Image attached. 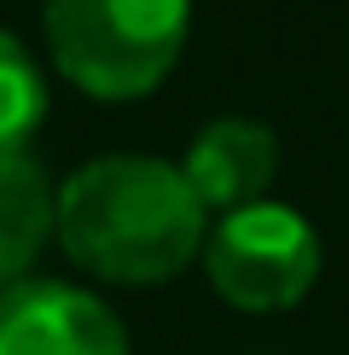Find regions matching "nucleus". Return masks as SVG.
Here are the masks:
<instances>
[{"label": "nucleus", "instance_id": "f257e3e1", "mask_svg": "<svg viewBox=\"0 0 349 355\" xmlns=\"http://www.w3.org/2000/svg\"><path fill=\"white\" fill-rule=\"evenodd\" d=\"M53 233L64 257L105 286H163L186 262H198L210 210L181 164L105 152L58 187Z\"/></svg>", "mask_w": 349, "mask_h": 355}, {"label": "nucleus", "instance_id": "f03ea898", "mask_svg": "<svg viewBox=\"0 0 349 355\" xmlns=\"http://www.w3.org/2000/svg\"><path fill=\"white\" fill-rule=\"evenodd\" d=\"M193 0H47L41 35L70 87L93 99H145L181 64Z\"/></svg>", "mask_w": 349, "mask_h": 355}, {"label": "nucleus", "instance_id": "7ed1b4c3", "mask_svg": "<svg viewBox=\"0 0 349 355\" xmlns=\"http://www.w3.org/2000/svg\"><path fill=\"white\" fill-rule=\"evenodd\" d=\"M198 257L222 303L244 309V315H280V309H297L314 291L320 233L303 210L256 198L215 216Z\"/></svg>", "mask_w": 349, "mask_h": 355}, {"label": "nucleus", "instance_id": "20e7f679", "mask_svg": "<svg viewBox=\"0 0 349 355\" xmlns=\"http://www.w3.org/2000/svg\"><path fill=\"white\" fill-rule=\"evenodd\" d=\"M0 355H134L105 297L64 279L0 286Z\"/></svg>", "mask_w": 349, "mask_h": 355}, {"label": "nucleus", "instance_id": "39448f33", "mask_svg": "<svg viewBox=\"0 0 349 355\" xmlns=\"http://www.w3.org/2000/svg\"><path fill=\"white\" fill-rule=\"evenodd\" d=\"M181 175L193 181L210 216H227L239 204L268 198L274 175H280V135L256 116H215L204 123L181 157Z\"/></svg>", "mask_w": 349, "mask_h": 355}, {"label": "nucleus", "instance_id": "423d86ee", "mask_svg": "<svg viewBox=\"0 0 349 355\" xmlns=\"http://www.w3.org/2000/svg\"><path fill=\"white\" fill-rule=\"evenodd\" d=\"M53 221H58V187L47 181V169L24 146L0 152V286L35 268L41 245L53 239Z\"/></svg>", "mask_w": 349, "mask_h": 355}, {"label": "nucleus", "instance_id": "0eeeda50", "mask_svg": "<svg viewBox=\"0 0 349 355\" xmlns=\"http://www.w3.org/2000/svg\"><path fill=\"white\" fill-rule=\"evenodd\" d=\"M41 116H47V76H41L35 53L12 29H0V152L29 146Z\"/></svg>", "mask_w": 349, "mask_h": 355}]
</instances>
